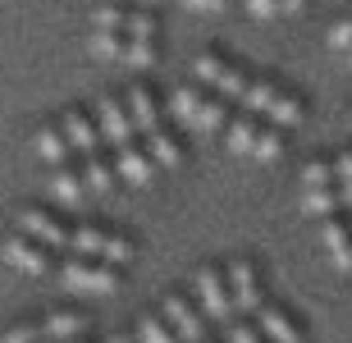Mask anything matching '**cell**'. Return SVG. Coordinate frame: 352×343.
I'll return each mask as SVG.
<instances>
[{"mask_svg": "<svg viewBox=\"0 0 352 343\" xmlns=\"http://www.w3.org/2000/svg\"><path fill=\"white\" fill-rule=\"evenodd\" d=\"M165 110H170V124L188 137H224L238 106H229L224 96H215L197 78H183L165 92Z\"/></svg>", "mask_w": 352, "mask_h": 343, "instance_id": "obj_1", "label": "cell"}, {"mask_svg": "<svg viewBox=\"0 0 352 343\" xmlns=\"http://www.w3.org/2000/svg\"><path fill=\"white\" fill-rule=\"evenodd\" d=\"M60 289L74 293V298H115L119 284H124V270L110 261H96V256H74L65 252L60 256Z\"/></svg>", "mask_w": 352, "mask_h": 343, "instance_id": "obj_2", "label": "cell"}, {"mask_svg": "<svg viewBox=\"0 0 352 343\" xmlns=\"http://www.w3.org/2000/svg\"><path fill=\"white\" fill-rule=\"evenodd\" d=\"M192 78L201 82V87H210L215 96H224L229 106H243L252 69L243 65V60H234L229 51H220V46H206V51L192 60Z\"/></svg>", "mask_w": 352, "mask_h": 343, "instance_id": "obj_3", "label": "cell"}, {"mask_svg": "<svg viewBox=\"0 0 352 343\" xmlns=\"http://www.w3.org/2000/svg\"><path fill=\"white\" fill-rule=\"evenodd\" d=\"M192 298H197V307L206 311V320L215 325V330H224V325L238 320V307H234V293H229L224 265H215V261L197 265L192 270Z\"/></svg>", "mask_w": 352, "mask_h": 343, "instance_id": "obj_4", "label": "cell"}, {"mask_svg": "<svg viewBox=\"0 0 352 343\" xmlns=\"http://www.w3.org/2000/svg\"><path fill=\"white\" fill-rule=\"evenodd\" d=\"M19 229H23L28 238L46 243L51 252H60V256L69 252V238H74V220L65 215V206H41V201L19 206Z\"/></svg>", "mask_w": 352, "mask_h": 343, "instance_id": "obj_5", "label": "cell"}, {"mask_svg": "<svg viewBox=\"0 0 352 343\" xmlns=\"http://www.w3.org/2000/svg\"><path fill=\"white\" fill-rule=\"evenodd\" d=\"M0 261L10 265V270H19V275H55L60 270V252H51L46 243H37V238H28L23 229H14L5 243H0Z\"/></svg>", "mask_w": 352, "mask_h": 343, "instance_id": "obj_6", "label": "cell"}, {"mask_svg": "<svg viewBox=\"0 0 352 343\" xmlns=\"http://www.w3.org/2000/svg\"><path fill=\"white\" fill-rule=\"evenodd\" d=\"M224 275H229V293H234L238 316H256V311L270 302V293H265V270L252 261V256H229V261H224Z\"/></svg>", "mask_w": 352, "mask_h": 343, "instance_id": "obj_7", "label": "cell"}, {"mask_svg": "<svg viewBox=\"0 0 352 343\" xmlns=\"http://www.w3.org/2000/svg\"><path fill=\"white\" fill-rule=\"evenodd\" d=\"M91 115H96V129H101L105 151H119V146H129V142L142 137L138 124H133V115H129V106H124V92H101L96 101H91Z\"/></svg>", "mask_w": 352, "mask_h": 343, "instance_id": "obj_8", "label": "cell"}, {"mask_svg": "<svg viewBox=\"0 0 352 343\" xmlns=\"http://www.w3.org/2000/svg\"><path fill=\"white\" fill-rule=\"evenodd\" d=\"M160 311H165V320L174 325V334H179L183 343H206V339H215V325L206 320V311L197 307L192 293H165Z\"/></svg>", "mask_w": 352, "mask_h": 343, "instance_id": "obj_9", "label": "cell"}, {"mask_svg": "<svg viewBox=\"0 0 352 343\" xmlns=\"http://www.w3.org/2000/svg\"><path fill=\"white\" fill-rule=\"evenodd\" d=\"M124 106H129V115H133V124H138V133H151V129H160V124H170V110H165V92H156L146 78H138V82H129L124 87Z\"/></svg>", "mask_w": 352, "mask_h": 343, "instance_id": "obj_10", "label": "cell"}, {"mask_svg": "<svg viewBox=\"0 0 352 343\" xmlns=\"http://www.w3.org/2000/svg\"><path fill=\"white\" fill-rule=\"evenodd\" d=\"M252 320H256V330H261L270 343H307V325H302V316L288 302H274L270 298Z\"/></svg>", "mask_w": 352, "mask_h": 343, "instance_id": "obj_11", "label": "cell"}, {"mask_svg": "<svg viewBox=\"0 0 352 343\" xmlns=\"http://www.w3.org/2000/svg\"><path fill=\"white\" fill-rule=\"evenodd\" d=\"M32 156H37L41 165H51V170H60V165H69V160H78V156H74V142H69V133H65V124H60V115L37 124V133H32Z\"/></svg>", "mask_w": 352, "mask_h": 343, "instance_id": "obj_12", "label": "cell"}, {"mask_svg": "<svg viewBox=\"0 0 352 343\" xmlns=\"http://www.w3.org/2000/svg\"><path fill=\"white\" fill-rule=\"evenodd\" d=\"M41 316V334L46 343H69V339H91V316L82 307H51V311H37Z\"/></svg>", "mask_w": 352, "mask_h": 343, "instance_id": "obj_13", "label": "cell"}, {"mask_svg": "<svg viewBox=\"0 0 352 343\" xmlns=\"http://www.w3.org/2000/svg\"><path fill=\"white\" fill-rule=\"evenodd\" d=\"M60 124H65V133H69V142H74V156H78V160L91 156V151H105L91 106H65V110H60Z\"/></svg>", "mask_w": 352, "mask_h": 343, "instance_id": "obj_14", "label": "cell"}, {"mask_svg": "<svg viewBox=\"0 0 352 343\" xmlns=\"http://www.w3.org/2000/svg\"><path fill=\"white\" fill-rule=\"evenodd\" d=\"M110 156H115V170H119V184L124 188H146L160 174L156 160H151V151L142 146V137L129 142V146H119V151H110Z\"/></svg>", "mask_w": 352, "mask_h": 343, "instance_id": "obj_15", "label": "cell"}, {"mask_svg": "<svg viewBox=\"0 0 352 343\" xmlns=\"http://www.w3.org/2000/svg\"><path fill=\"white\" fill-rule=\"evenodd\" d=\"M188 133H179L174 124H160V129H151L142 137V146L151 151V160H156V170H183V160H188V142H183Z\"/></svg>", "mask_w": 352, "mask_h": 343, "instance_id": "obj_16", "label": "cell"}, {"mask_svg": "<svg viewBox=\"0 0 352 343\" xmlns=\"http://www.w3.org/2000/svg\"><path fill=\"white\" fill-rule=\"evenodd\" d=\"M320 252L334 270H352V220L348 215H334L320 225Z\"/></svg>", "mask_w": 352, "mask_h": 343, "instance_id": "obj_17", "label": "cell"}, {"mask_svg": "<svg viewBox=\"0 0 352 343\" xmlns=\"http://www.w3.org/2000/svg\"><path fill=\"white\" fill-rule=\"evenodd\" d=\"M265 124H274V129H284V133L302 129L307 124V96L298 87H288V82H279V92H274L270 110H265Z\"/></svg>", "mask_w": 352, "mask_h": 343, "instance_id": "obj_18", "label": "cell"}, {"mask_svg": "<svg viewBox=\"0 0 352 343\" xmlns=\"http://www.w3.org/2000/svg\"><path fill=\"white\" fill-rule=\"evenodd\" d=\"M51 197L65 206V211H78L82 201L91 197L87 179H82V165L78 160H69V165H60V170H51Z\"/></svg>", "mask_w": 352, "mask_h": 343, "instance_id": "obj_19", "label": "cell"}, {"mask_svg": "<svg viewBox=\"0 0 352 343\" xmlns=\"http://www.w3.org/2000/svg\"><path fill=\"white\" fill-rule=\"evenodd\" d=\"M265 119L261 115H248V110H234V119H229V129H224L220 142L234 151V156H248L252 160V146H256V137H261Z\"/></svg>", "mask_w": 352, "mask_h": 343, "instance_id": "obj_20", "label": "cell"}, {"mask_svg": "<svg viewBox=\"0 0 352 343\" xmlns=\"http://www.w3.org/2000/svg\"><path fill=\"white\" fill-rule=\"evenodd\" d=\"M78 165H82V179H87L91 197H110L119 188V170H115V156H110V151H91Z\"/></svg>", "mask_w": 352, "mask_h": 343, "instance_id": "obj_21", "label": "cell"}, {"mask_svg": "<svg viewBox=\"0 0 352 343\" xmlns=\"http://www.w3.org/2000/svg\"><path fill=\"white\" fill-rule=\"evenodd\" d=\"M279 82H284V78H274V74H252L248 96H243V106H238V110H248V115H261V119H265L274 92H279Z\"/></svg>", "mask_w": 352, "mask_h": 343, "instance_id": "obj_22", "label": "cell"}, {"mask_svg": "<svg viewBox=\"0 0 352 343\" xmlns=\"http://www.w3.org/2000/svg\"><path fill=\"white\" fill-rule=\"evenodd\" d=\"M105 234H110V225H91V220H78V225H74V238H69V252H74V256H96V261H101Z\"/></svg>", "mask_w": 352, "mask_h": 343, "instance_id": "obj_23", "label": "cell"}, {"mask_svg": "<svg viewBox=\"0 0 352 343\" xmlns=\"http://www.w3.org/2000/svg\"><path fill=\"white\" fill-rule=\"evenodd\" d=\"M302 211L325 225V220H334V215H348V206H343L339 188H325V192H302Z\"/></svg>", "mask_w": 352, "mask_h": 343, "instance_id": "obj_24", "label": "cell"}, {"mask_svg": "<svg viewBox=\"0 0 352 343\" xmlns=\"http://www.w3.org/2000/svg\"><path fill=\"white\" fill-rule=\"evenodd\" d=\"M133 339L138 343H183L179 334H174V325L165 320V311H142L138 325H133Z\"/></svg>", "mask_w": 352, "mask_h": 343, "instance_id": "obj_25", "label": "cell"}, {"mask_svg": "<svg viewBox=\"0 0 352 343\" xmlns=\"http://www.w3.org/2000/svg\"><path fill=\"white\" fill-rule=\"evenodd\" d=\"M288 137H293V133L265 124L261 137H256V146H252V160H256V165H274V160H284L288 156Z\"/></svg>", "mask_w": 352, "mask_h": 343, "instance_id": "obj_26", "label": "cell"}, {"mask_svg": "<svg viewBox=\"0 0 352 343\" xmlns=\"http://www.w3.org/2000/svg\"><path fill=\"white\" fill-rule=\"evenodd\" d=\"M91 55L105 60V65H124V51H129V32H101V27H91L87 37Z\"/></svg>", "mask_w": 352, "mask_h": 343, "instance_id": "obj_27", "label": "cell"}, {"mask_svg": "<svg viewBox=\"0 0 352 343\" xmlns=\"http://www.w3.org/2000/svg\"><path fill=\"white\" fill-rule=\"evenodd\" d=\"M129 14H133L129 0H101L91 10V27H101V32H129Z\"/></svg>", "mask_w": 352, "mask_h": 343, "instance_id": "obj_28", "label": "cell"}, {"mask_svg": "<svg viewBox=\"0 0 352 343\" xmlns=\"http://www.w3.org/2000/svg\"><path fill=\"white\" fill-rule=\"evenodd\" d=\"M325 188H339V179H334V156H311L302 165V192H325Z\"/></svg>", "mask_w": 352, "mask_h": 343, "instance_id": "obj_29", "label": "cell"}, {"mask_svg": "<svg viewBox=\"0 0 352 343\" xmlns=\"http://www.w3.org/2000/svg\"><path fill=\"white\" fill-rule=\"evenodd\" d=\"M124 65L133 74H151L160 65V41H146V37H129V51H124Z\"/></svg>", "mask_w": 352, "mask_h": 343, "instance_id": "obj_30", "label": "cell"}, {"mask_svg": "<svg viewBox=\"0 0 352 343\" xmlns=\"http://www.w3.org/2000/svg\"><path fill=\"white\" fill-rule=\"evenodd\" d=\"M133 256H138V238L124 234V229H110V234H105V247H101V261H110V265L124 270Z\"/></svg>", "mask_w": 352, "mask_h": 343, "instance_id": "obj_31", "label": "cell"}, {"mask_svg": "<svg viewBox=\"0 0 352 343\" xmlns=\"http://www.w3.org/2000/svg\"><path fill=\"white\" fill-rule=\"evenodd\" d=\"M129 37L160 41V10H146V5H133V14H129Z\"/></svg>", "mask_w": 352, "mask_h": 343, "instance_id": "obj_32", "label": "cell"}, {"mask_svg": "<svg viewBox=\"0 0 352 343\" xmlns=\"http://www.w3.org/2000/svg\"><path fill=\"white\" fill-rule=\"evenodd\" d=\"M325 46H329L334 55H343V60L352 55V10H348V14H339V19L325 27Z\"/></svg>", "mask_w": 352, "mask_h": 343, "instance_id": "obj_33", "label": "cell"}, {"mask_svg": "<svg viewBox=\"0 0 352 343\" xmlns=\"http://www.w3.org/2000/svg\"><path fill=\"white\" fill-rule=\"evenodd\" d=\"M0 343H46V334H41V316H23V320H14L10 330L0 334Z\"/></svg>", "mask_w": 352, "mask_h": 343, "instance_id": "obj_34", "label": "cell"}, {"mask_svg": "<svg viewBox=\"0 0 352 343\" xmlns=\"http://www.w3.org/2000/svg\"><path fill=\"white\" fill-rule=\"evenodd\" d=\"M220 343H270V339L256 330V320H252V316H238L234 325H224V330H220Z\"/></svg>", "mask_w": 352, "mask_h": 343, "instance_id": "obj_35", "label": "cell"}, {"mask_svg": "<svg viewBox=\"0 0 352 343\" xmlns=\"http://www.w3.org/2000/svg\"><path fill=\"white\" fill-rule=\"evenodd\" d=\"M334 179H339L343 206L352 211V146H343V151H334Z\"/></svg>", "mask_w": 352, "mask_h": 343, "instance_id": "obj_36", "label": "cell"}, {"mask_svg": "<svg viewBox=\"0 0 352 343\" xmlns=\"http://www.w3.org/2000/svg\"><path fill=\"white\" fill-rule=\"evenodd\" d=\"M238 5H243V14H248V19H256V23L284 19V10H279V0H238Z\"/></svg>", "mask_w": 352, "mask_h": 343, "instance_id": "obj_37", "label": "cell"}, {"mask_svg": "<svg viewBox=\"0 0 352 343\" xmlns=\"http://www.w3.org/2000/svg\"><path fill=\"white\" fill-rule=\"evenodd\" d=\"M188 14H224V10H234L238 0H179Z\"/></svg>", "mask_w": 352, "mask_h": 343, "instance_id": "obj_38", "label": "cell"}, {"mask_svg": "<svg viewBox=\"0 0 352 343\" xmlns=\"http://www.w3.org/2000/svg\"><path fill=\"white\" fill-rule=\"evenodd\" d=\"M311 5V0H279V10H284V19H293V14H302Z\"/></svg>", "mask_w": 352, "mask_h": 343, "instance_id": "obj_39", "label": "cell"}, {"mask_svg": "<svg viewBox=\"0 0 352 343\" xmlns=\"http://www.w3.org/2000/svg\"><path fill=\"white\" fill-rule=\"evenodd\" d=\"M105 343H138V339H133V334H110Z\"/></svg>", "mask_w": 352, "mask_h": 343, "instance_id": "obj_40", "label": "cell"}, {"mask_svg": "<svg viewBox=\"0 0 352 343\" xmlns=\"http://www.w3.org/2000/svg\"><path fill=\"white\" fill-rule=\"evenodd\" d=\"M133 5H146V10H160L165 0H133Z\"/></svg>", "mask_w": 352, "mask_h": 343, "instance_id": "obj_41", "label": "cell"}, {"mask_svg": "<svg viewBox=\"0 0 352 343\" xmlns=\"http://www.w3.org/2000/svg\"><path fill=\"white\" fill-rule=\"evenodd\" d=\"M69 343H96V339H69Z\"/></svg>", "mask_w": 352, "mask_h": 343, "instance_id": "obj_42", "label": "cell"}, {"mask_svg": "<svg viewBox=\"0 0 352 343\" xmlns=\"http://www.w3.org/2000/svg\"><path fill=\"white\" fill-rule=\"evenodd\" d=\"M348 69H352V55H348Z\"/></svg>", "mask_w": 352, "mask_h": 343, "instance_id": "obj_43", "label": "cell"}, {"mask_svg": "<svg viewBox=\"0 0 352 343\" xmlns=\"http://www.w3.org/2000/svg\"><path fill=\"white\" fill-rule=\"evenodd\" d=\"M348 220H352V211H348Z\"/></svg>", "mask_w": 352, "mask_h": 343, "instance_id": "obj_44", "label": "cell"}, {"mask_svg": "<svg viewBox=\"0 0 352 343\" xmlns=\"http://www.w3.org/2000/svg\"><path fill=\"white\" fill-rule=\"evenodd\" d=\"M206 343H215V339H206Z\"/></svg>", "mask_w": 352, "mask_h": 343, "instance_id": "obj_45", "label": "cell"}, {"mask_svg": "<svg viewBox=\"0 0 352 343\" xmlns=\"http://www.w3.org/2000/svg\"><path fill=\"white\" fill-rule=\"evenodd\" d=\"M129 5H133V0H129Z\"/></svg>", "mask_w": 352, "mask_h": 343, "instance_id": "obj_46", "label": "cell"}]
</instances>
